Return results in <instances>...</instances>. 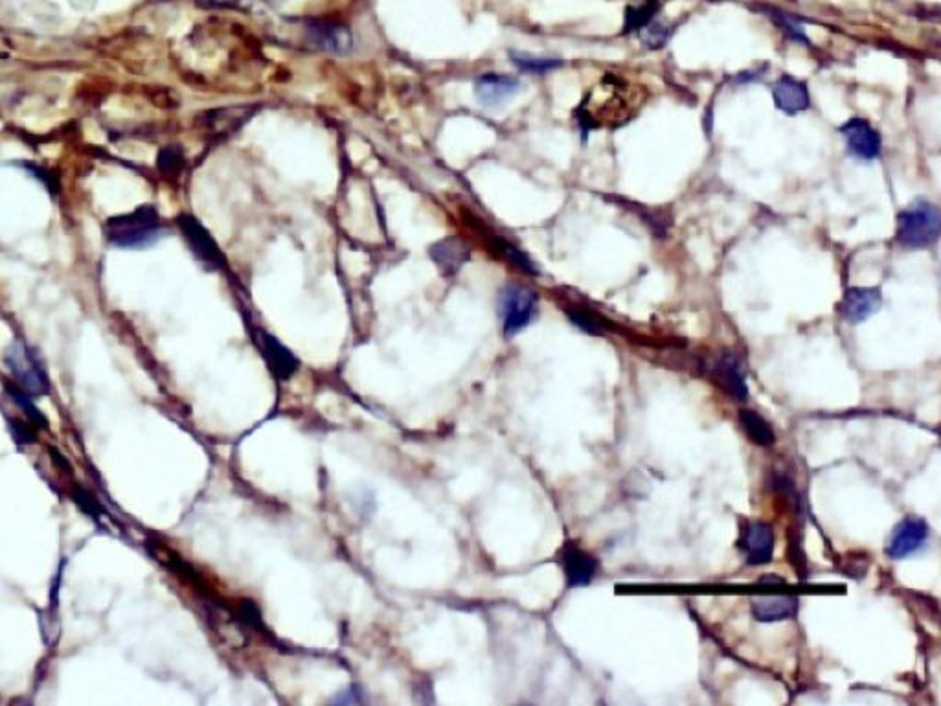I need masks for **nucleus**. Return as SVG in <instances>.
Returning <instances> with one entry per match:
<instances>
[{
  "mask_svg": "<svg viewBox=\"0 0 941 706\" xmlns=\"http://www.w3.org/2000/svg\"><path fill=\"white\" fill-rule=\"evenodd\" d=\"M773 98L776 109L794 116L811 107V94L807 83L793 77L791 74H782L773 85Z\"/></svg>",
  "mask_w": 941,
  "mask_h": 706,
  "instance_id": "nucleus-13",
  "label": "nucleus"
},
{
  "mask_svg": "<svg viewBox=\"0 0 941 706\" xmlns=\"http://www.w3.org/2000/svg\"><path fill=\"white\" fill-rule=\"evenodd\" d=\"M930 539V526L925 519L910 515L905 517L892 532L886 547L890 559H905L918 554Z\"/></svg>",
  "mask_w": 941,
  "mask_h": 706,
  "instance_id": "nucleus-7",
  "label": "nucleus"
},
{
  "mask_svg": "<svg viewBox=\"0 0 941 706\" xmlns=\"http://www.w3.org/2000/svg\"><path fill=\"white\" fill-rule=\"evenodd\" d=\"M773 581H775V584H784L785 579H784V577H775V576H765V577H761V584H773Z\"/></svg>",
  "mask_w": 941,
  "mask_h": 706,
  "instance_id": "nucleus-33",
  "label": "nucleus"
},
{
  "mask_svg": "<svg viewBox=\"0 0 941 706\" xmlns=\"http://www.w3.org/2000/svg\"><path fill=\"white\" fill-rule=\"evenodd\" d=\"M429 256L435 262V265L440 269V273L449 278V276H454L469 262L470 246L463 239L451 236V237L436 241L429 248Z\"/></svg>",
  "mask_w": 941,
  "mask_h": 706,
  "instance_id": "nucleus-15",
  "label": "nucleus"
},
{
  "mask_svg": "<svg viewBox=\"0 0 941 706\" xmlns=\"http://www.w3.org/2000/svg\"><path fill=\"white\" fill-rule=\"evenodd\" d=\"M565 313L576 327L583 329L588 335H605L611 329V324H607L600 315L590 311L588 308L570 306V308H565Z\"/></svg>",
  "mask_w": 941,
  "mask_h": 706,
  "instance_id": "nucleus-20",
  "label": "nucleus"
},
{
  "mask_svg": "<svg viewBox=\"0 0 941 706\" xmlns=\"http://www.w3.org/2000/svg\"><path fill=\"white\" fill-rule=\"evenodd\" d=\"M789 556H791V565L798 570L800 577L805 579L807 574H809V570H807V559H805V554H803V550H802V545H800L798 539H794V541L791 539V541H789Z\"/></svg>",
  "mask_w": 941,
  "mask_h": 706,
  "instance_id": "nucleus-31",
  "label": "nucleus"
},
{
  "mask_svg": "<svg viewBox=\"0 0 941 706\" xmlns=\"http://www.w3.org/2000/svg\"><path fill=\"white\" fill-rule=\"evenodd\" d=\"M509 58H511L513 65L528 74H548L555 68L563 67V59H560V58H544V56H535V54H528V52L511 50Z\"/></svg>",
  "mask_w": 941,
  "mask_h": 706,
  "instance_id": "nucleus-21",
  "label": "nucleus"
},
{
  "mask_svg": "<svg viewBox=\"0 0 941 706\" xmlns=\"http://www.w3.org/2000/svg\"><path fill=\"white\" fill-rule=\"evenodd\" d=\"M308 35L315 47L336 56H346L354 49V39L350 30L338 22L313 21L308 26Z\"/></svg>",
  "mask_w": 941,
  "mask_h": 706,
  "instance_id": "nucleus-14",
  "label": "nucleus"
},
{
  "mask_svg": "<svg viewBox=\"0 0 941 706\" xmlns=\"http://www.w3.org/2000/svg\"><path fill=\"white\" fill-rule=\"evenodd\" d=\"M712 378L732 399L747 401V378L743 362L736 352H722L717 357V361L712 364Z\"/></svg>",
  "mask_w": 941,
  "mask_h": 706,
  "instance_id": "nucleus-9",
  "label": "nucleus"
},
{
  "mask_svg": "<svg viewBox=\"0 0 941 706\" xmlns=\"http://www.w3.org/2000/svg\"><path fill=\"white\" fill-rule=\"evenodd\" d=\"M800 600L796 596H759L752 598L750 611L757 621L773 624V621H785L798 614Z\"/></svg>",
  "mask_w": 941,
  "mask_h": 706,
  "instance_id": "nucleus-17",
  "label": "nucleus"
},
{
  "mask_svg": "<svg viewBox=\"0 0 941 706\" xmlns=\"http://www.w3.org/2000/svg\"><path fill=\"white\" fill-rule=\"evenodd\" d=\"M539 309V297L533 289L521 285V283H509L500 290L498 299V311L502 317V327L504 335L513 337L526 329L537 317Z\"/></svg>",
  "mask_w": 941,
  "mask_h": 706,
  "instance_id": "nucleus-4",
  "label": "nucleus"
},
{
  "mask_svg": "<svg viewBox=\"0 0 941 706\" xmlns=\"http://www.w3.org/2000/svg\"><path fill=\"white\" fill-rule=\"evenodd\" d=\"M8 425L12 431V436L19 447L31 445L37 442V427L30 420L21 418H8Z\"/></svg>",
  "mask_w": 941,
  "mask_h": 706,
  "instance_id": "nucleus-29",
  "label": "nucleus"
},
{
  "mask_svg": "<svg viewBox=\"0 0 941 706\" xmlns=\"http://www.w3.org/2000/svg\"><path fill=\"white\" fill-rule=\"evenodd\" d=\"M521 91V81L507 74H484L477 79L475 93L479 102L488 109H497Z\"/></svg>",
  "mask_w": 941,
  "mask_h": 706,
  "instance_id": "nucleus-12",
  "label": "nucleus"
},
{
  "mask_svg": "<svg viewBox=\"0 0 941 706\" xmlns=\"http://www.w3.org/2000/svg\"><path fill=\"white\" fill-rule=\"evenodd\" d=\"M258 337L264 357L267 359L274 378L278 381H289L298 371V368H300V361H298L296 355L287 346H283L274 335L267 334V331L260 329Z\"/></svg>",
  "mask_w": 941,
  "mask_h": 706,
  "instance_id": "nucleus-16",
  "label": "nucleus"
},
{
  "mask_svg": "<svg viewBox=\"0 0 941 706\" xmlns=\"http://www.w3.org/2000/svg\"><path fill=\"white\" fill-rule=\"evenodd\" d=\"M636 33H638L640 40H641V43H644L646 49L659 50L669 40V37L673 33V26L669 22L660 21L659 17H655L651 22H648L646 26H641Z\"/></svg>",
  "mask_w": 941,
  "mask_h": 706,
  "instance_id": "nucleus-24",
  "label": "nucleus"
},
{
  "mask_svg": "<svg viewBox=\"0 0 941 706\" xmlns=\"http://www.w3.org/2000/svg\"><path fill=\"white\" fill-rule=\"evenodd\" d=\"M776 535L771 524L761 521H747L739 530L738 549L748 567L768 565L775 558Z\"/></svg>",
  "mask_w": 941,
  "mask_h": 706,
  "instance_id": "nucleus-5",
  "label": "nucleus"
},
{
  "mask_svg": "<svg viewBox=\"0 0 941 706\" xmlns=\"http://www.w3.org/2000/svg\"><path fill=\"white\" fill-rule=\"evenodd\" d=\"M331 702L333 704H363V702H366V697H364V692L361 686L352 684L348 690L335 695L331 699Z\"/></svg>",
  "mask_w": 941,
  "mask_h": 706,
  "instance_id": "nucleus-32",
  "label": "nucleus"
},
{
  "mask_svg": "<svg viewBox=\"0 0 941 706\" xmlns=\"http://www.w3.org/2000/svg\"><path fill=\"white\" fill-rule=\"evenodd\" d=\"M657 15H659V3H657V0H648L646 4L636 6V8H629L627 15H625L623 30L627 33L629 31H638L641 26H646L648 22H651Z\"/></svg>",
  "mask_w": 941,
  "mask_h": 706,
  "instance_id": "nucleus-26",
  "label": "nucleus"
},
{
  "mask_svg": "<svg viewBox=\"0 0 941 706\" xmlns=\"http://www.w3.org/2000/svg\"><path fill=\"white\" fill-rule=\"evenodd\" d=\"M498 251L506 256V260H507L511 265H515V267L521 269L523 273L532 274V276H537V274H539L537 265L530 260L528 255H524V253L521 251V248H517L515 245H511V243H507V241H498Z\"/></svg>",
  "mask_w": 941,
  "mask_h": 706,
  "instance_id": "nucleus-27",
  "label": "nucleus"
},
{
  "mask_svg": "<svg viewBox=\"0 0 941 706\" xmlns=\"http://www.w3.org/2000/svg\"><path fill=\"white\" fill-rule=\"evenodd\" d=\"M72 498H74V503H76V505H77L85 514L91 515L93 519L100 521V519L105 515V510L102 508V505H100L98 498H96L89 489H85L83 486H76V487L72 489Z\"/></svg>",
  "mask_w": 941,
  "mask_h": 706,
  "instance_id": "nucleus-28",
  "label": "nucleus"
},
{
  "mask_svg": "<svg viewBox=\"0 0 941 706\" xmlns=\"http://www.w3.org/2000/svg\"><path fill=\"white\" fill-rule=\"evenodd\" d=\"M560 561L570 589L590 585L597 576V570H600V561L574 543L563 547Z\"/></svg>",
  "mask_w": 941,
  "mask_h": 706,
  "instance_id": "nucleus-11",
  "label": "nucleus"
},
{
  "mask_svg": "<svg viewBox=\"0 0 941 706\" xmlns=\"http://www.w3.org/2000/svg\"><path fill=\"white\" fill-rule=\"evenodd\" d=\"M895 241L909 251L930 248L939 239L941 214L934 202L914 201L895 218Z\"/></svg>",
  "mask_w": 941,
  "mask_h": 706,
  "instance_id": "nucleus-2",
  "label": "nucleus"
},
{
  "mask_svg": "<svg viewBox=\"0 0 941 706\" xmlns=\"http://www.w3.org/2000/svg\"><path fill=\"white\" fill-rule=\"evenodd\" d=\"M766 13V17L771 19L782 31L787 39L794 40V43H800L803 47H811V39L805 35V30L802 26V22L791 15V13H785L782 10H776V8H765L763 10Z\"/></svg>",
  "mask_w": 941,
  "mask_h": 706,
  "instance_id": "nucleus-22",
  "label": "nucleus"
},
{
  "mask_svg": "<svg viewBox=\"0 0 941 706\" xmlns=\"http://www.w3.org/2000/svg\"><path fill=\"white\" fill-rule=\"evenodd\" d=\"M184 151L181 146H166L158 151L157 168L166 177H177L184 168Z\"/></svg>",
  "mask_w": 941,
  "mask_h": 706,
  "instance_id": "nucleus-25",
  "label": "nucleus"
},
{
  "mask_svg": "<svg viewBox=\"0 0 941 706\" xmlns=\"http://www.w3.org/2000/svg\"><path fill=\"white\" fill-rule=\"evenodd\" d=\"M739 424L747 436L752 440V443L759 447H773L776 443V433L773 425L768 424L759 412L752 408L739 410Z\"/></svg>",
  "mask_w": 941,
  "mask_h": 706,
  "instance_id": "nucleus-19",
  "label": "nucleus"
},
{
  "mask_svg": "<svg viewBox=\"0 0 941 706\" xmlns=\"http://www.w3.org/2000/svg\"><path fill=\"white\" fill-rule=\"evenodd\" d=\"M239 618L254 630H265L262 612L252 600H241L239 602Z\"/></svg>",
  "mask_w": 941,
  "mask_h": 706,
  "instance_id": "nucleus-30",
  "label": "nucleus"
},
{
  "mask_svg": "<svg viewBox=\"0 0 941 706\" xmlns=\"http://www.w3.org/2000/svg\"><path fill=\"white\" fill-rule=\"evenodd\" d=\"M177 225L183 232L184 241L190 246V251L201 264H204L210 269H216V271L225 267L227 260H225V255L221 253L218 241L213 239V236L193 216H190V214L179 216Z\"/></svg>",
  "mask_w": 941,
  "mask_h": 706,
  "instance_id": "nucleus-6",
  "label": "nucleus"
},
{
  "mask_svg": "<svg viewBox=\"0 0 941 706\" xmlns=\"http://www.w3.org/2000/svg\"><path fill=\"white\" fill-rule=\"evenodd\" d=\"M4 364L10 371V380L15 387L30 398L39 399L50 394L52 385L45 361L39 352L22 339H15L4 353Z\"/></svg>",
  "mask_w": 941,
  "mask_h": 706,
  "instance_id": "nucleus-3",
  "label": "nucleus"
},
{
  "mask_svg": "<svg viewBox=\"0 0 941 706\" xmlns=\"http://www.w3.org/2000/svg\"><path fill=\"white\" fill-rule=\"evenodd\" d=\"M6 389V394L21 407V410L26 414V420H30L39 431L42 429H49V420L45 418V414H42L37 405H35V399L30 398L26 392H22L19 387H15L12 381H6L4 385Z\"/></svg>",
  "mask_w": 941,
  "mask_h": 706,
  "instance_id": "nucleus-23",
  "label": "nucleus"
},
{
  "mask_svg": "<svg viewBox=\"0 0 941 706\" xmlns=\"http://www.w3.org/2000/svg\"><path fill=\"white\" fill-rule=\"evenodd\" d=\"M838 133L846 140L847 151L859 160L872 162L881 155V135L872 123L861 116H853L842 123Z\"/></svg>",
  "mask_w": 941,
  "mask_h": 706,
  "instance_id": "nucleus-8",
  "label": "nucleus"
},
{
  "mask_svg": "<svg viewBox=\"0 0 941 706\" xmlns=\"http://www.w3.org/2000/svg\"><path fill=\"white\" fill-rule=\"evenodd\" d=\"M102 230L105 241L120 251H144L164 237L166 225L157 206L140 204L131 212L107 218Z\"/></svg>",
  "mask_w": 941,
  "mask_h": 706,
  "instance_id": "nucleus-1",
  "label": "nucleus"
},
{
  "mask_svg": "<svg viewBox=\"0 0 941 706\" xmlns=\"http://www.w3.org/2000/svg\"><path fill=\"white\" fill-rule=\"evenodd\" d=\"M883 304V293L877 287H849L840 304L838 313L849 324H861L874 317Z\"/></svg>",
  "mask_w": 941,
  "mask_h": 706,
  "instance_id": "nucleus-10",
  "label": "nucleus"
},
{
  "mask_svg": "<svg viewBox=\"0 0 941 706\" xmlns=\"http://www.w3.org/2000/svg\"><path fill=\"white\" fill-rule=\"evenodd\" d=\"M254 107H230L210 111L204 118V126L213 137H227L237 131L243 123L252 116Z\"/></svg>",
  "mask_w": 941,
  "mask_h": 706,
  "instance_id": "nucleus-18",
  "label": "nucleus"
}]
</instances>
